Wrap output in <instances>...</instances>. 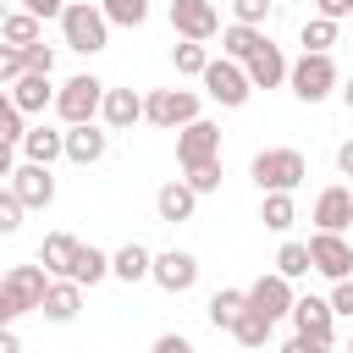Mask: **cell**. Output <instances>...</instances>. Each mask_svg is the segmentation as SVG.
<instances>
[{"instance_id": "obj_21", "label": "cell", "mask_w": 353, "mask_h": 353, "mask_svg": "<svg viewBox=\"0 0 353 353\" xmlns=\"http://www.w3.org/2000/svg\"><path fill=\"white\" fill-rule=\"evenodd\" d=\"M99 116H105V127L127 132L132 121H143V99H138L132 88H110V94H105V110H99Z\"/></svg>"}, {"instance_id": "obj_6", "label": "cell", "mask_w": 353, "mask_h": 353, "mask_svg": "<svg viewBox=\"0 0 353 353\" xmlns=\"http://www.w3.org/2000/svg\"><path fill=\"white\" fill-rule=\"evenodd\" d=\"M143 121H154V127H188V121H199V94L193 88H154L149 99H143Z\"/></svg>"}, {"instance_id": "obj_22", "label": "cell", "mask_w": 353, "mask_h": 353, "mask_svg": "<svg viewBox=\"0 0 353 353\" xmlns=\"http://www.w3.org/2000/svg\"><path fill=\"white\" fill-rule=\"evenodd\" d=\"M110 270H116L127 287H132V281H149V276H154V254H149L143 243H127V248L110 254Z\"/></svg>"}, {"instance_id": "obj_25", "label": "cell", "mask_w": 353, "mask_h": 353, "mask_svg": "<svg viewBox=\"0 0 353 353\" xmlns=\"http://www.w3.org/2000/svg\"><path fill=\"white\" fill-rule=\"evenodd\" d=\"M105 276H116V270H110V254H99L94 243H83L77 259H72V281H77V287H94V281H105Z\"/></svg>"}, {"instance_id": "obj_12", "label": "cell", "mask_w": 353, "mask_h": 353, "mask_svg": "<svg viewBox=\"0 0 353 353\" xmlns=\"http://www.w3.org/2000/svg\"><path fill=\"white\" fill-rule=\"evenodd\" d=\"M28 210H44L50 199H55V176H50V165H39V160H28V165H17L11 171V182H6Z\"/></svg>"}, {"instance_id": "obj_4", "label": "cell", "mask_w": 353, "mask_h": 353, "mask_svg": "<svg viewBox=\"0 0 353 353\" xmlns=\"http://www.w3.org/2000/svg\"><path fill=\"white\" fill-rule=\"evenodd\" d=\"M105 83L94 77V72H77V77H66L61 83V94H55V110H61V121L66 127H77V121H94L99 110H105Z\"/></svg>"}, {"instance_id": "obj_17", "label": "cell", "mask_w": 353, "mask_h": 353, "mask_svg": "<svg viewBox=\"0 0 353 353\" xmlns=\"http://www.w3.org/2000/svg\"><path fill=\"white\" fill-rule=\"evenodd\" d=\"M66 160H77V165H94V160H105V132H99L94 121H77V127H66Z\"/></svg>"}, {"instance_id": "obj_23", "label": "cell", "mask_w": 353, "mask_h": 353, "mask_svg": "<svg viewBox=\"0 0 353 353\" xmlns=\"http://www.w3.org/2000/svg\"><path fill=\"white\" fill-rule=\"evenodd\" d=\"M6 94H11V99L28 110V116H33V110H44V105L55 99V88H50V72H28V77H17Z\"/></svg>"}, {"instance_id": "obj_3", "label": "cell", "mask_w": 353, "mask_h": 353, "mask_svg": "<svg viewBox=\"0 0 353 353\" xmlns=\"http://www.w3.org/2000/svg\"><path fill=\"white\" fill-rule=\"evenodd\" d=\"M248 171H254L259 193H292V188L309 176V160H303L298 149H259Z\"/></svg>"}, {"instance_id": "obj_40", "label": "cell", "mask_w": 353, "mask_h": 353, "mask_svg": "<svg viewBox=\"0 0 353 353\" xmlns=\"http://www.w3.org/2000/svg\"><path fill=\"white\" fill-rule=\"evenodd\" d=\"M325 347H331V342H325V336H309V331H298V336L281 342V353H325Z\"/></svg>"}, {"instance_id": "obj_8", "label": "cell", "mask_w": 353, "mask_h": 353, "mask_svg": "<svg viewBox=\"0 0 353 353\" xmlns=\"http://www.w3.org/2000/svg\"><path fill=\"white\" fill-rule=\"evenodd\" d=\"M171 28H176L182 39L210 44V39L221 33V11H215V0H171Z\"/></svg>"}, {"instance_id": "obj_5", "label": "cell", "mask_w": 353, "mask_h": 353, "mask_svg": "<svg viewBox=\"0 0 353 353\" xmlns=\"http://www.w3.org/2000/svg\"><path fill=\"white\" fill-rule=\"evenodd\" d=\"M204 94H210L215 105L237 110V105H248V94H254V77H248V66H243V61L221 55V61H210V66H204Z\"/></svg>"}, {"instance_id": "obj_14", "label": "cell", "mask_w": 353, "mask_h": 353, "mask_svg": "<svg viewBox=\"0 0 353 353\" xmlns=\"http://www.w3.org/2000/svg\"><path fill=\"white\" fill-rule=\"evenodd\" d=\"M243 66H248L254 88H281V83L292 77V66H287V55H281L276 44H259V50H254V55H248Z\"/></svg>"}, {"instance_id": "obj_35", "label": "cell", "mask_w": 353, "mask_h": 353, "mask_svg": "<svg viewBox=\"0 0 353 353\" xmlns=\"http://www.w3.org/2000/svg\"><path fill=\"white\" fill-rule=\"evenodd\" d=\"M99 11L121 28H143L149 22V0H99Z\"/></svg>"}, {"instance_id": "obj_27", "label": "cell", "mask_w": 353, "mask_h": 353, "mask_svg": "<svg viewBox=\"0 0 353 353\" xmlns=\"http://www.w3.org/2000/svg\"><path fill=\"white\" fill-rule=\"evenodd\" d=\"M259 44H270L259 28H248V22H232V28H221V50L232 55V61H248Z\"/></svg>"}, {"instance_id": "obj_24", "label": "cell", "mask_w": 353, "mask_h": 353, "mask_svg": "<svg viewBox=\"0 0 353 353\" xmlns=\"http://www.w3.org/2000/svg\"><path fill=\"white\" fill-rule=\"evenodd\" d=\"M22 154H28V160H39V165H55V160L66 154V132H50V127H28V138H22Z\"/></svg>"}, {"instance_id": "obj_15", "label": "cell", "mask_w": 353, "mask_h": 353, "mask_svg": "<svg viewBox=\"0 0 353 353\" xmlns=\"http://www.w3.org/2000/svg\"><path fill=\"white\" fill-rule=\"evenodd\" d=\"M314 226H320V232L353 226V188H325V193L314 199Z\"/></svg>"}, {"instance_id": "obj_19", "label": "cell", "mask_w": 353, "mask_h": 353, "mask_svg": "<svg viewBox=\"0 0 353 353\" xmlns=\"http://www.w3.org/2000/svg\"><path fill=\"white\" fill-rule=\"evenodd\" d=\"M77 248H83V243H77L72 232H50V237L39 243V265H44L50 276H72V259H77Z\"/></svg>"}, {"instance_id": "obj_41", "label": "cell", "mask_w": 353, "mask_h": 353, "mask_svg": "<svg viewBox=\"0 0 353 353\" xmlns=\"http://www.w3.org/2000/svg\"><path fill=\"white\" fill-rule=\"evenodd\" d=\"M22 55H28V72H55V50L50 44H28Z\"/></svg>"}, {"instance_id": "obj_45", "label": "cell", "mask_w": 353, "mask_h": 353, "mask_svg": "<svg viewBox=\"0 0 353 353\" xmlns=\"http://www.w3.org/2000/svg\"><path fill=\"white\" fill-rule=\"evenodd\" d=\"M154 353H193V342L171 331V336H160V342H154Z\"/></svg>"}, {"instance_id": "obj_1", "label": "cell", "mask_w": 353, "mask_h": 353, "mask_svg": "<svg viewBox=\"0 0 353 353\" xmlns=\"http://www.w3.org/2000/svg\"><path fill=\"white\" fill-rule=\"evenodd\" d=\"M44 292H50V270L44 265H11L6 281H0V320L11 325L17 314L44 309Z\"/></svg>"}, {"instance_id": "obj_7", "label": "cell", "mask_w": 353, "mask_h": 353, "mask_svg": "<svg viewBox=\"0 0 353 353\" xmlns=\"http://www.w3.org/2000/svg\"><path fill=\"white\" fill-rule=\"evenodd\" d=\"M287 83H292V94H298L303 105H320V99L336 88V66H331V55H309V50H303V55L292 61V77H287Z\"/></svg>"}, {"instance_id": "obj_48", "label": "cell", "mask_w": 353, "mask_h": 353, "mask_svg": "<svg viewBox=\"0 0 353 353\" xmlns=\"http://www.w3.org/2000/svg\"><path fill=\"white\" fill-rule=\"evenodd\" d=\"M342 99H347V110H353V77H347V88H342Z\"/></svg>"}, {"instance_id": "obj_38", "label": "cell", "mask_w": 353, "mask_h": 353, "mask_svg": "<svg viewBox=\"0 0 353 353\" xmlns=\"http://www.w3.org/2000/svg\"><path fill=\"white\" fill-rule=\"evenodd\" d=\"M22 210H28V204L6 188V193H0V232H17V226H22Z\"/></svg>"}, {"instance_id": "obj_10", "label": "cell", "mask_w": 353, "mask_h": 353, "mask_svg": "<svg viewBox=\"0 0 353 353\" xmlns=\"http://www.w3.org/2000/svg\"><path fill=\"white\" fill-rule=\"evenodd\" d=\"M309 254H314V270H320V276H331V281L353 276V248H347L342 232H314V237H309Z\"/></svg>"}, {"instance_id": "obj_44", "label": "cell", "mask_w": 353, "mask_h": 353, "mask_svg": "<svg viewBox=\"0 0 353 353\" xmlns=\"http://www.w3.org/2000/svg\"><path fill=\"white\" fill-rule=\"evenodd\" d=\"M22 11H33V17L44 22V17H61V11H66V0H22Z\"/></svg>"}, {"instance_id": "obj_33", "label": "cell", "mask_w": 353, "mask_h": 353, "mask_svg": "<svg viewBox=\"0 0 353 353\" xmlns=\"http://www.w3.org/2000/svg\"><path fill=\"white\" fill-rule=\"evenodd\" d=\"M276 270H281L287 281L309 276V270H314V254H309V243H281V254H276Z\"/></svg>"}, {"instance_id": "obj_37", "label": "cell", "mask_w": 353, "mask_h": 353, "mask_svg": "<svg viewBox=\"0 0 353 353\" xmlns=\"http://www.w3.org/2000/svg\"><path fill=\"white\" fill-rule=\"evenodd\" d=\"M17 77H28V55L22 50H0V83L11 88Z\"/></svg>"}, {"instance_id": "obj_9", "label": "cell", "mask_w": 353, "mask_h": 353, "mask_svg": "<svg viewBox=\"0 0 353 353\" xmlns=\"http://www.w3.org/2000/svg\"><path fill=\"white\" fill-rule=\"evenodd\" d=\"M176 160L182 165H204V160H221V127L215 121H188L182 132H176Z\"/></svg>"}, {"instance_id": "obj_2", "label": "cell", "mask_w": 353, "mask_h": 353, "mask_svg": "<svg viewBox=\"0 0 353 353\" xmlns=\"http://www.w3.org/2000/svg\"><path fill=\"white\" fill-rule=\"evenodd\" d=\"M61 39H66V50H77V55H99V50L110 44V17H105L99 6H88V0H72V6L61 11Z\"/></svg>"}, {"instance_id": "obj_43", "label": "cell", "mask_w": 353, "mask_h": 353, "mask_svg": "<svg viewBox=\"0 0 353 353\" xmlns=\"http://www.w3.org/2000/svg\"><path fill=\"white\" fill-rule=\"evenodd\" d=\"M314 17H331V22H342V17H353V0H314Z\"/></svg>"}, {"instance_id": "obj_32", "label": "cell", "mask_w": 353, "mask_h": 353, "mask_svg": "<svg viewBox=\"0 0 353 353\" xmlns=\"http://www.w3.org/2000/svg\"><path fill=\"white\" fill-rule=\"evenodd\" d=\"M298 44H303L309 55H331V44H336V22H331V17H314V22H303Z\"/></svg>"}, {"instance_id": "obj_47", "label": "cell", "mask_w": 353, "mask_h": 353, "mask_svg": "<svg viewBox=\"0 0 353 353\" xmlns=\"http://www.w3.org/2000/svg\"><path fill=\"white\" fill-rule=\"evenodd\" d=\"M0 353H22V342H17V331H11V325L0 331Z\"/></svg>"}, {"instance_id": "obj_46", "label": "cell", "mask_w": 353, "mask_h": 353, "mask_svg": "<svg viewBox=\"0 0 353 353\" xmlns=\"http://www.w3.org/2000/svg\"><path fill=\"white\" fill-rule=\"evenodd\" d=\"M336 165H342V176H353V138L336 149Z\"/></svg>"}, {"instance_id": "obj_42", "label": "cell", "mask_w": 353, "mask_h": 353, "mask_svg": "<svg viewBox=\"0 0 353 353\" xmlns=\"http://www.w3.org/2000/svg\"><path fill=\"white\" fill-rule=\"evenodd\" d=\"M331 309H336V314H347V320H353V276H342V281H336V287H331Z\"/></svg>"}, {"instance_id": "obj_34", "label": "cell", "mask_w": 353, "mask_h": 353, "mask_svg": "<svg viewBox=\"0 0 353 353\" xmlns=\"http://www.w3.org/2000/svg\"><path fill=\"white\" fill-rule=\"evenodd\" d=\"M171 61H176V72H182V77H204V66H210V50H204L199 39H182V44L171 50Z\"/></svg>"}, {"instance_id": "obj_39", "label": "cell", "mask_w": 353, "mask_h": 353, "mask_svg": "<svg viewBox=\"0 0 353 353\" xmlns=\"http://www.w3.org/2000/svg\"><path fill=\"white\" fill-rule=\"evenodd\" d=\"M232 17L248 22V28H259V22L270 17V0H232Z\"/></svg>"}, {"instance_id": "obj_11", "label": "cell", "mask_w": 353, "mask_h": 353, "mask_svg": "<svg viewBox=\"0 0 353 353\" xmlns=\"http://www.w3.org/2000/svg\"><path fill=\"white\" fill-rule=\"evenodd\" d=\"M248 303H254L265 320H281V314H292L298 292H292V281H287L281 270H270V276H259V281L248 287Z\"/></svg>"}, {"instance_id": "obj_13", "label": "cell", "mask_w": 353, "mask_h": 353, "mask_svg": "<svg viewBox=\"0 0 353 353\" xmlns=\"http://www.w3.org/2000/svg\"><path fill=\"white\" fill-rule=\"evenodd\" d=\"M154 281H160L165 292H188V287L199 281V259H193L188 248H165V254H154Z\"/></svg>"}, {"instance_id": "obj_26", "label": "cell", "mask_w": 353, "mask_h": 353, "mask_svg": "<svg viewBox=\"0 0 353 353\" xmlns=\"http://www.w3.org/2000/svg\"><path fill=\"white\" fill-rule=\"evenodd\" d=\"M243 309H248V292H237V287H221V292L210 298V309H204V314H210V325H215V331H232Z\"/></svg>"}, {"instance_id": "obj_16", "label": "cell", "mask_w": 353, "mask_h": 353, "mask_svg": "<svg viewBox=\"0 0 353 353\" xmlns=\"http://www.w3.org/2000/svg\"><path fill=\"white\" fill-rule=\"evenodd\" d=\"M77 309H83V287H77L72 276L50 281V292H44V309H39V314H44V320H61V325H66V320H77Z\"/></svg>"}, {"instance_id": "obj_28", "label": "cell", "mask_w": 353, "mask_h": 353, "mask_svg": "<svg viewBox=\"0 0 353 353\" xmlns=\"http://www.w3.org/2000/svg\"><path fill=\"white\" fill-rule=\"evenodd\" d=\"M0 39H6V50H28V44H39V17H33V11H11V17L0 22Z\"/></svg>"}, {"instance_id": "obj_36", "label": "cell", "mask_w": 353, "mask_h": 353, "mask_svg": "<svg viewBox=\"0 0 353 353\" xmlns=\"http://www.w3.org/2000/svg\"><path fill=\"white\" fill-rule=\"evenodd\" d=\"M188 182H193V193H215V188H221V160L188 165Z\"/></svg>"}, {"instance_id": "obj_30", "label": "cell", "mask_w": 353, "mask_h": 353, "mask_svg": "<svg viewBox=\"0 0 353 353\" xmlns=\"http://www.w3.org/2000/svg\"><path fill=\"white\" fill-rule=\"evenodd\" d=\"M259 221H265L270 232H287V226L298 221V204H292V193H265V204H259Z\"/></svg>"}, {"instance_id": "obj_20", "label": "cell", "mask_w": 353, "mask_h": 353, "mask_svg": "<svg viewBox=\"0 0 353 353\" xmlns=\"http://www.w3.org/2000/svg\"><path fill=\"white\" fill-rule=\"evenodd\" d=\"M331 320H336L331 298H298V303H292V325L309 331V336H325V342H331Z\"/></svg>"}, {"instance_id": "obj_29", "label": "cell", "mask_w": 353, "mask_h": 353, "mask_svg": "<svg viewBox=\"0 0 353 353\" xmlns=\"http://www.w3.org/2000/svg\"><path fill=\"white\" fill-rule=\"evenodd\" d=\"M22 116H28V110H22V105L6 94V99H0V149H22V138H28Z\"/></svg>"}, {"instance_id": "obj_18", "label": "cell", "mask_w": 353, "mask_h": 353, "mask_svg": "<svg viewBox=\"0 0 353 353\" xmlns=\"http://www.w3.org/2000/svg\"><path fill=\"white\" fill-rule=\"evenodd\" d=\"M193 204H199V193H193V182H165L160 193H154V210H160V221H193Z\"/></svg>"}, {"instance_id": "obj_31", "label": "cell", "mask_w": 353, "mask_h": 353, "mask_svg": "<svg viewBox=\"0 0 353 353\" xmlns=\"http://www.w3.org/2000/svg\"><path fill=\"white\" fill-rule=\"evenodd\" d=\"M270 325H276V320H265V314H259V309L248 303V309L237 314V325H232V336H237L243 347H265V336H270Z\"/></svg>"}]
</instances>
